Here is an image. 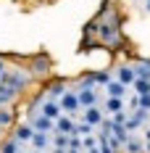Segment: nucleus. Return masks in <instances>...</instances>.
I'll list each match as a JSON object with an SVG mask.
<instances>
[{"label":"nucleus","instance_id":"nucleus-1","mask_svg":"<svg viewBox=\"0 0 150 153\" xmlns=\"http://www.w3.org/2000/svg\"><path fill=\"white\" fill-rule=\"evenodd\" d=\"M79 98V106L87 108V106H98V92H95V85H82V90L76 92Z\"/></svg>","mask_w":150,"mask_h":153},{"label":"nucleus","instance_id":"nucleus-2","mask_svg":"<svg viewBox=\"0 0 150 153\" xmlns=\"http://www.w3.org/2000/svg\"><path fill=\"white\" fill-rule=\"evenodd\" d=\"M61 108H63V111H66V114H71V116H74L76 119V111H79V98H76V92H63V95H61Z\"/></svg>","mask_w":150,"mask_h":153},{"label":"nucleus","instance_id":"nucleus-3","mask_svg":"<svg viewBox=\"0 0 150 153\" xmlns=\"http://www.w3.org/2000/svg\"><path fill=\"white\" fill-rule=\"evenodd\" d=\"M0 82L8 85L11 90H21V87L27 85V74H24V71H11V74H3V76H0Z\"/></svg>","mask_w":150,"mask_h":153},{"label":"nucleus","instance_id":"nucleus-4","mask_svg":"<svg viewBox=\"0 0 150 153\" xmlns=\"http://www.w3.org/2000/svg\"><path fill=\"white\" fill-rule=\"evenodd\" d=\"M40 114H45L47 119H53V122H55L61 114H63V108H61V103H58V100H53V98L47 95L45 100H42V111H40Z\"/></svg>","mask_w":150,"mask_h":153},{"label":"nucleus","instance_id":"nucleus-5","mask_svg":"<svg viewBox=\"0 0 150 153\" xmlns=\"http://www.w3.org/2000/svg\"><path fill=\"white\" fill-rule=\"evenodd\" d=\"M29 124H32V129H37V132H53V129H55L53 119H47L45 114H37V116H32Z\"/></svg>","mask_w":150,"mask_h":153},{"label":"nucleus","instance_id":"nucleus-6","mask_svg":"<svg viewBox=\"0 0 150 153\" xmlns=\"http://www.w3.org/2000/svg\"><path fill=\"white\" fill-rule=\"evenodd\" d=\"M53 124H55V129H53V132H61V135H74V116H71V114H69V116H63V114H61Z\"/></svg>","mask_w":150,"mask_h":153},{"label":"nucleus","instance_id":"nucleus-7","mask_svg":"<svg viewBox=\"0 0 150 153\" xmlns=\"http://www.w3.org/2000/svg\"><path fill=\"white\" fill-rule=\"evenodd\" d=\"M29 148L32 151H47V148H50V132H37V129H34Z\"/></svg>","mask_w":150,"mask_h":153},{"label":"nucleus","instance_id":"nucleus-8","mask_svg":"<svg viewBox=\"0 0 150 153\" xmlns=\"http://www.w3.org/2000/svg\"><path fill=\"white\" fill-rule=\"evenodd\" d=\"M82 119H84L87 124H92V127H100V122L105 119V116H103V108L87 106V108H84V114H82Z\"/></svg>","mask_w":150,"mask_h":153},{"label":"nucleus","instance_id":"nucleus-9","mask_svg":"<svg viewBox=\"0 0 150 153\" xmlns=\"http://www.w3.org/2000/svg\"><path fill=\"white\" fill-rule=\"evenodd\" d=\"M103 111L111 116V114H119V111H126V100L124 98H105V103H103Z\"/></svg>","mask_w":150,"mask_h":153},{"label":"nucleus","instance_id":"nucleus-10","mask_svg":"<svg viewBox=\"0 0 150 153\" xmlns=\"http://www.w3.org/2000/svg\"><path fill=\"white\" fill-rule=\"evenodd\" d=\"M124 148H126V153H145L142 137H140L137 132H129V137H126V143H124Z\"/></svg>","mask_w":150,"mask_h":153},{"label":"nucleus","instance_id":"nucleus-11","mask_svg":"<svg viewBox=\"0 0 150 153\" xmlns=\"http://www.w3.org/2000/svg\"><path fill=\"white\" fill-rule=\"evenodd\" d=\"M105 92H108L111 98H124V95H126V85H121L119 79H108V85H105Z\"/></svg>","mask_w":150,"mask_h":153},{"label":"nucleus","instance_id":"nucleus-12","mask_svg":"<svg viewBox=\"0 0 150 153\" xmlns=\"http://www.w3.org/2000/svg\"><path fill=\"white\" fill-rule=\"evenodd\" d=\"M32 135H34V129H32V124H21L18 129H16V140L18 143H32Z\"/></svg>","mask_w":150,"mask_h":153},{"label":"nucleus","instance_id":"nucleus-13","mask_svg":"<svg viewBox=\"0 0 150 153\" xmlns=\"http://www.w3.org/2000/svg\"><path fill=\"white\" fill-rule=\"evenodd\" d=\"M116 79H119L121 85H132V82H134V69H129V66H121L119 71H116Z\"/></svg>","mask_w":150,"mask_h":153},{"label":"nucleus","instance_id":"nucleus-14","mask_svg":"<svg viewBox=\"0 0 150 153\" xmlns=\"http://www.w3.org/2000/svg\"><path fill=\"white\" fill-rule=\"evenodd\" d=\"M92 124H87L84 119H74V135H92Z\"/></svg>","mask_w":150,"mask_h":153},{"label":"nucleus","instance_id":"nucleus-15","mask_svg":"<svg viewBox=\"0 0 150 153\" xmlns=\"http://www.w3.org/2000/svg\"><path fill=\"white\" fill-rule=\"evenodd\" d=\"M132 87H134L137 95H148V92H150V82H148V79H140V76H134Z\"/></svg>","mask_w":150,"mask_h":153},{"label":"nucleus","instance_id":"nucleus-16","mask_svg":"<svg viewBox=\"0 0 150 153\" xmlns=\"http://www.w3.org/2000/svg\"><path fill=\"white\" fill-rule=\"evenodd\" d=\"M50 145H53V148H69V135H61V132H55V135L50 137Z\"/></svg>","mask_w":150,"mask_h":153},{"label":"nucleus","instance_id":"nucleus-17","mask_svg":"<svg viewBox=\"0 0 150 153\" xmlns=\"http://www.w3.org/2000/svg\"><path fill=\"white\" fill-rule=\"evenodd\" d=\"M18 145H21V143H18V140H5V143H3V145H0V153H16L18 151Z\"/></svg>","mask_w":150,"mask_h":153},{"label":"nucleus","instance_id":"nucleus-18","mask_svg":"<svg viewBox=\"0 0 150 153\" xmlns=\"http://www.w3.org/2000/svg\"><path fill=\"white\" fill-rule=\"evenodd\" d=\"M134 76H140V79H148V82H150V61H148V63H140V66L134 69Z\"/></svg>","mask_w":150,"mask_h":153},{"label":"nucleus","instance_id":"nucleus-19","mask_svg":"<svg viewBox=\"0 0 150 153\" xmlns=\"http://www.w3.org/2000/svg\"><path fill=\"white\" fill-rule=\"evenodd\" d=\"M13 95H16V90H11L8 85H3V82H0V100H3V103H8Z\"/></svg>","mask_w":150,"mask_h":153},{"label":"nucleus","instance_id":"nucleus-20","mask_svg":"<svg viewBox=\"0 0 150 153\" xmlns=\"http://www.w3.org/2000/svg\"><path fill=\"white\" fill-rule=\"evenodd\" d=\"M13 122V114L11 111H5V108H0V127H5V124Z\"/></svg>","mask_w":150,"mask_h":153},{"label":"nucleus","instance_id":"nucleus-21","mask_svg":"<svg viewBox=\"0 0 150 153\" xmlns=\"http://www.w3.org/2000/svg\"><path fill=\"white\" fill-rule=\"evenodd\" d=\"M137 106H140V108H145V111H150V92H148V95H140Z\"/></svg>","mask_w":150,"mask_h":153},{"label":"nucleus","instance_id":"nucleus-22","mask_svg":"<svg viewBox=\"0 0 150 153\" xmlns=\"http://www.w3.org/2000/svg\"><path fill=\"white\" fill-rule=\"evenodd\" d=\"M137 100H140V95H129V100H126V108H129V111H137Z\"/></svg>","mask_w":150,"mask_h":153},{"label":"nucleus","instance_id":"nucleus-23","mask_svg":"<svg viewBox=\"0 0 150 153\" xmlns=\"http://www.w3.org/2000/svg\"><path fill=\"white\" fill-rule=\"evenodd\" d=\"M108 79H111L108 74H95V76H92V82H95V85H108Z\"/></svg>","mask_w":150,"mask_h":153},{"label":"nucleus","instance_id":"nucleus-24","mask_svg":"<svg viewBox=\"0 0 150 153\" xmlns=\"http://www.w3.org/2000/svg\"><path fill=\"white\" fill-rule=\"evenodd\" d=\"M16 153H32V151H21V148H18V151H16Z\"/></svg>","mask_w":150,"mask_h":153},{"label":"nucleus","instance_id":"nucleus-25","mask_svg":"<svg viewBox=\"0 0 150 153\" xmlns=\"http://www.w3.org/2000/svg\"><path fill=\"white\" fill-rule=\"evenodd\" d=\"M0 76H3V61H0Z\"/></svg>","mask_w":150,"mask_h":153},{"label":"nucleus","instance_id":"nucleus-26","mask_svg":"<svg viewBox=\"0 0 150 153\" xmlns=\"http://www.w3.org/2000/svg\"><path fill=\"white\" fill-rule=\"evenodd\" d=\"M145 8H148V11H150V0H148V5H145Z\"/></svg>","mask_w":150,"mask_h":153},{"label":"nucleus","instance_id":"nucleus-27","mask_svg":"<svg viewBox=\"0 0 150 153\" xmlns=\"http://www.w3.org/2000/svg\"><path fill=\"white\" fill-rule=\"evenodd\" d=\"M0 106H3V100H0Z\"/></svg>","mask_w":150,"mask_h":153}]
</instances>
